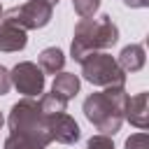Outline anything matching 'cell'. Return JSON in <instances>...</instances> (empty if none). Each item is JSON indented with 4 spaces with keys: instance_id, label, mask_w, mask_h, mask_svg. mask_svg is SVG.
<instances>
[{
    "instance_id": "1",
    "label": "cell",
    "mask_w": 149,
    "mask_h": 149,
    "mask_svg": "<svg viewBox=\"0 0 149 149\" xmlns=\"http://www.w3.org/2000/svg\"><path fill=\"white\" fill-rule=\"evenodd\" d=\"M126 100H128L126 86H105V91L91 93L84 100V116L102 135H114L123 123Z\"/></svg>"
},
{
    "instance_id": "2",
    "label": "cell",
    "mask_w": 149,
    "mask_h": 149,
    "mask_svg": "<svg viewBox=\"0 0 149 149\" xmlns=\"http://www.w3.org/2000/svg\"><path fill=\"white\" fill-rule=\"evenodd\" d=\"M119 42V28L112 21L109 14H100V16H88V19H79L74 26V35H72V44H70V54L74 61H81L84 56L93 54V51H102L109 49Z\"/></svg>"
},
{
    "instance_id": "3",
    "label": "cell",
    "mask_w": 149,
    "mask_h": 149,
    "mask_svg": "<svg viewBox=\"0 0 149 149\" xmlns=\"http://www.w3.org/2000/svg\"><path fill=\"white\" fill-rule=\"evenodd\" d=\"M7 123H9V133L21 137V140H28V142L40 144V147H47L51 142L47 114L42 112L40 100H35V98L23 95L19 102H14L9 109Z\"/></svg>"
},
{
    "instance_id": "4",
    "label": "cell",
    "mask_w": 149,
    "mask_h": 149,
    "mask_svg": "<svg viewBox=\"0 0 149 149\" xmlns=\"http://www.w3.org/2000/svg\"><path fill=\"white\" fill-rule=\"evenodd\" d=\"M79 63H81L84 79L93 86H123L126 84V72L119 68L116 58L105 51H93L84 56Z\"/></svg>"
},
{
    "instance_id": "5",
    "label": "cell",
    "mask_w": 149,
    "mask_h": 149,
    "mask_svg": "<svg viewBox=\"0 0 149 149\" xmlns=\"http://www.w3.org/2000/svg\"><path fill=\"white\" fill-rule=\"evenodd\" d=\"M54 16V5H49L47 0H28L23 5H16L12 9H7L2 14V21L16 23L23 30H37L44 28Z\"/></svg>"
},
{
    "instance_id": "6",
    "label": "cell",
    "mask_w": 149,
    "mask_h": 149,
    "mask_svg": "<svg viewBox=\"0 0 149 149\" xmlns=\"http://www.w3.org/2000/svg\"><path fill=\"white\" fill-rule=\"evenodd\" d=\"M12 84L16 86L19 93H23L26 98H35L44 91V72L40 70L37 63L33 61H21L9 70Z\"/></svg>"
},
{
    "instance_id": "7",
    "label": "cell",
    "mask_w": 149,
    "mask_h": 149,
    "mask_svg": "<svg viewBox=\"0 0 149 149\" xmlns=\"http://www.w3.org/2000/svg\"><path fill=\"white\" fill-rule=\"evenodd\" d=\"M47 126H49V135L51 140L61 142V144H74L81 137L79 123L65 114V112H56V114H47Z\"/></svg>"
},
{
    "instance_id": "8",
    "label": "cell",
    "mask_w": 149,
    "mask_h": 149,
    "mask_svg": "<svg viewBox=\"0 0 149 149\" xmlns=\"http://www.w3.org/2000/svg\"><path fill=\"white\" fill-rule=\"evenodd\" d=\"M147 114H149V93L140 91L135 95H128L126 109H123V119H128L135 128L144 130L147 128Z\"/></svg>"
},
{
    "instance_id": "9",
    "label": "cell",
    "mask_w": 149,
    "mask_h": 149,
    "mask_svg": "<svg viewBox=\"0 0 149 149\" xmlns=\"http://www.w3.org/2000/svg\"><path fill=\"white\" fill-rule=\"evenodd\" d=\"M28 44V35L23 28H19L16 23L9 21H0V51H21Z\"/></svg>"
},
{
    "instance_id": "10",
    "label": "cell",
    "mask_w": 149,
    "mask_h": 149,
    "mask_svg": "<svg viewBox=\"0 0 149 149\" xmlns=\"http://www.w3.org/2000/svg\"><path fill=\"white\" fill-rule=\"evenodd\" d=\"M144 61H147V54H144V47L142 44H128L121 49L116 63L123 72H137L144 68Z\"/></svg>"
},
{
    "instance_id": "11",
    "label": "cell",
    "mask_w": 149,
    "mask_h": 149,
    "mask_svg": "<svg viewBox=\"0 0 149 149\" xmlns=\"http://www.w3.org/2000/svg\"><path fill=\"white\" fill-rule=\"evenodd\" d=\"M79 86H81V81H79V77L74 74V72H56L54 74V84H51V91L54 93H58V95H63L65 100H72L77 93H79Z\"/></svg>"
},
{
    "instance_id": "12",
    "label": "cell",
    "mask_w": 149,
    "mask_h": 149,
    "mask_svg": "<svg viewBox=\"0 0 149 149\" xmlns=\"http://www.w3.org/2000/svg\"><path fill=\"white\" fill-rule=\"evenodd\" d=\"M65 65V54L58 49V47H47L40 51V70L47 72V74H56L61 72Z\"/></svg>"
},
{
    "instance_id": "13",
    "label": "cell",
    "mask_w": 149,
    "mask_h": 149,
    "mask_svg": "<svg viewBox=\"0 0 149 149\" xmlns=\"http://www.w3.org/2000/svg\"><path fill=\"white\" fill-rule=\"evenodd\" d=\"M40 107H42V112L44 114H56V112H65V107H68V100L63 98V95H58V93H44L42 98H40Z\"/></svg>"
},
{
    "instance_id": "14",
    "label": "cell",
    "mask_w": 149,
    "mask_h": 149,
    "mask_svg": "<svg viewBox=\"0 0 149 149\" xmlns=\"http://www.w3.org/2000/svg\"><path fill=\"white\" fill-rule=\"evenodd\" d=\"M72 7H74L79 19H88V16H93L98 12L100 0H72Z\"/></svg>"
},
{
    "instance_id": "15",
    "label": "cell",
    "mask_w": 149,
    "mask_h": 149,
    "mask_svg": "<svg viewBox=\"0 0 149 149\" xmlns=\"http://www.w3.org/2000/svg\"><path fill=\"white\" fill-rule=\"evenodd\" d=\"M86 149H114V142H112V137H109V135H102V133H98V135L88 137V142H86Z\"/></svg>"
},
{
    "instance_id": "16",
    "label": "cell",
    "mask_w": 149,
    "mask_h": 149,
    "mask_svg": "<svg viewBox=\"0 0 149 149\" xmlns=\"http://www.w3.org/2000/svg\"><path fill=\"white\" fill-rule=\"evenodd\" d=\"M126 149H149V137L144 130L140 133H133L128 140H126Z\"/></svg>"
},
{
    "instance_id": "17",
    "label": "cell",
    "mask_w": 149,
    "mask_h": 149,
    "mask_svg": "<svg viewBox=\"0 0 149 149\" xmlns=\"http://www.w3.org/2000/svg\"><path fill=\"white\" fill-rule=\"evenodd\" d=\"M5 149H44V147L33 144V142L21 140V137H16V135H12V133H9V137L5 140Z\"/></svg>"
},
{
    "instance_id": "18",
    "label": "cell",
    "mask_w": 149,
    "mask_h": 149,
    "mask_svg": "<svg viewBox=\"0 0 149 149\" xmlns=\"http://www.w3.org/2000/svg\"><path fill=\"white\" fill-rule=\"evenodd\" d=\"M12 88V77H9V70L5 65H0V95H7Z\"/></svg>"
},
{
    "instance_id": "19",
    "label": "cell",
    "mask_w": 149,
    "mask_h": 149,
    "mask_svg": "<svg viewBox=\"0 0 149 149\" xmlns=\"http://www.w3.org/2000/svg\"><path fill=\"white\" fill-rule=\"evenodd\" d=\"M123 5L126 7H133V9H142V7L149 5V0H123Z\"/></svg>"
},
{
    "instance_id": "20",
    "label": "cell",
    "mask_w": 149,
    "mask_h": 149,
    "mask_svg": "<svg viewBox=\"0 0 149 149\" xmlns=\"http://www.w3.org/2000/svg\"><path fill=\"white\" fill-rule=\"evenodd\" d=\"M2 123H5V116H2V112H0V128H2Z\"/></svg>"
},
{
    "instance_id": "21",
    "label": "cell",
    "mask_w": 149,
    "mask_h": 149,
    "mask_svg": "<svg viewBox=\"0 0 149 149\" xmlns=\"http://www.w3.org/2000/svg\"><path fill=\"white\" fill-rule=\"evenodd\" d=\"M47 2H49V5H58V0H47Z\"/></svg>"
},
{
    "instance_id": "22",
    "label": "cell",
    "mask_w": 149,
    "mask_h": 149,
    "mask_svg": "<svg viewBox=\"0 0 149 149\" xmlns=\"http://www.w3.org/2000/svg\"><path fill=\"white\" fill-rule=\"evenodd\" d=\"M0 19H2V5H0Z\"/></svg>"
}]
</instances>
